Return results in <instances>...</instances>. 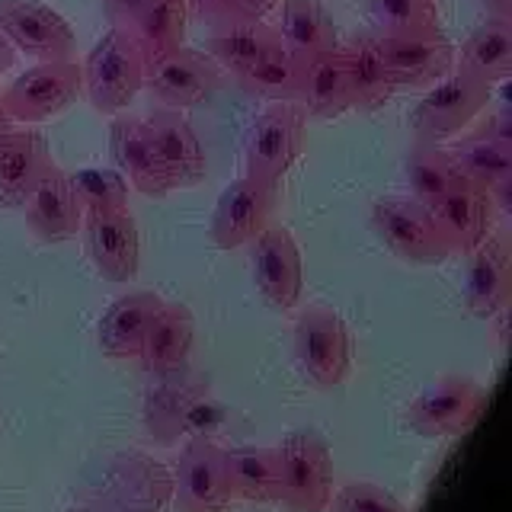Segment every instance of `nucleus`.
<instances>
[{
	"instance_id": "nucleus-1",
	"label": "nucleus",
	"mask_w": 512,
	"mask_h": 512,
	"mask_svg": "<svg viewBox=\"0 0 512 512\" xmlns=\"http://www.w3.org/2000/svg\"><path fill=\"white\" fill-rule=\"evenodd\" d=\"M490 103H493V87L484 77H477L471 68H464L461 61H455L448 74H442L436 84L426 87V96L416 103L410 116L413 135L442 144L445 138H455L471 122H477Z\"/></svg>"
},
{
	"instance_id": "nucleus-2",
	"label": "nucleus",
	"mask_w": 512,
	"mask_h": 512,
	"mask_svg": "<svg viewBox=\"0 0 512 512\" xmlns=\"http://www.w3.org/2000/svg\"><path fill=\"white\" fill-rule=\"evenodd\" d=\"M84 93L100 116H119L144 90V58L122 26H109L80 64Z\"/></svg>"
},
{
	"instance_id": "nucleus-3",
	"label": "nucleus",
	"mask_w": 512,
	"mask_h": 512,
	"mask_svg": "<svg viewBox=\"0 0 512 512\" xmlns=\"http://www.w3.org/2000/svg\"><path fill=\"white\" fill-rule=\"evenodd\" d=\"M304 135H308V112L301 103H266L256 112L244 141L247 176L279 189V183L304 151Z\"/></svg>"
},
{
	"instance_id": "nucleus-4",
	"label": "nucleus",
	"mask_w": 512,
	"mask_h": 512,
	"mask_svg": "<svg viewBox=\"0 0 512 512\" xmlns=\"http://www.w3.org/2000/svg\"><path fill=\"white\" fill-rule=\"evenodd\" d=\"M295 359L317 391L346 384L352 372V330L327 304H308L295 320Z\"/></svg>"
},
{
	"instance_id": "nucleus-5",
	"label": "nucleus",
	"mask_w": 512,
	"mask_h": 512,
	"mask_svg": "<svg viewBox=\"0 0 512 512\" xmlns=\"http://www.w3.org/2000/svg\"><path fill=\"white\" fill-rule=\"evenodd\" d=\"M282 493L288 512H327L333 496V455L317 429H292L276 445Z\"/></svg>"
},
{
	"instance_id": "nucleus-6",
	"label": "nucleus",
	"mask_w": 512,
	"mask_h": 512,
	"mask_svg": "<svg viewBox=\"0 0 512 512\" xmlns=\"http://www.w3.org/2000/svg\"><path fill=\"white\" fill-rule=\"evenodd\" d=\"M487 410V391L468 375H442L416 394L404 420L423 439H445L464 436L477 426V420Z\"/></svg>"
},
{
	"instance_id": "nucleus-7",
	"label": "nucleus",
	"mask_w": 512,
	"mask_h": 512,
	"mask_svg": "<svg viewBox=\"0 0 512 512\" xmlns=\"http://www.w3.org/2000/svg\"><path fill=\"white\" fill-rule=\"evenodd\" d=\"M80 93H84V74H80L77 58L36 61L7 90H0V106L20 125H36L77 103Z\"/></svg>"
},
{
	"instance_id": "nucleus-8",
	"label": "nucleus",
	"mask_w": 512,
	"mask_h": 512,
	"mask_svg": "<svg viewBox=\"0 0 512 512\" xmlns=\"http://www.w3.org/2000/svg\"><path fill=\"white\" fill-rule=\"evenodd\" d=\"M228 71L199 48H176L167 58H160L144 68V90L164 109H192L212 100L228 84Z\"/></svg>"
},
{
	"instance_id": "nucleus-9",
	"label": "nucleus",
	"mask_w": 512,
	"mask_h": 512,
	"mask_svg": "<svg viewBox=\"0 0 512 512\" xmlns=\"http://www.w3.org/2000/svg\"><path fill=\"white\" fill-rule=\"evenodd\" d=\"M0 32L16 55L32 61H74L77 36L64 16L42 0H0Z\"/></svg>"
},
{
	"instance_id": "nucleus-10",
	"label": "nucleus",
	"mask_w": 512,
	"mask_h": 512,
	"mask_svg": "<svg viewBox=\"0 0 512 512\" xmlns=\"http://www.w3.org/2000/svg\"><path fill=\"white\" fill-rule=\"evenodd\" d=\"M372 228L381 244L404 263L439 266L452 256L432 221V212L413 199H378L372 205Z\"/></svg>"
},
{
	"instance_id": "nucleus-11",
	"label": "nucleus",
	"mask_w": 512,
	"mask_h": 512,
	"mask_svg": "<svg viewBox=\"0 0 512 512\" xmlns=\"http://www.w3.org/2000/svg\"><path fill=\"white\" fill-rule=\"evenodd\" d=\"M276 208H279L276 186H266L260 180H253V176H240V180H231L221 189L208 237H212V244L218 250L247 247L272 224Z\"/></svg>"
},
{
	"instance_id": "nucleus-12",
	"label": "nucleus",
	"mask_w": 512,
	"mask_h": 512,
	"mask_svg": "<svg viewBox=\"0 0 512 512\" xmlns=\"http://www.w3.org/2000/svg\"><path fill=\"white\" fill-rule=\"evenodd\" d=\"M253 282L272 311L285 314L298 308L304 292V263L298 240L285 224H269L253 240Z\"/></svg>"
},
{
	"instance_id": "nucleus-13",
	"label": "nucleus",
	"mask_w": 512,
	"mask_h": 512,
	"mask_svg": "<svg viewBox=\"0 0 512 512\" xmlns=\"http://www.w3.org/2000/svg\"><path fill=\"white\" fill-rule=\"evenodd\" d=\"M432 221L445 240L448 253H464L468 256L474 247H480L496 228V202L490 189L480 183L458 176L455 186L445 192L439 205L429 208Z\"/></svg>"
},
{
	"instance_id": "nucleus-14",
	"label": "nucleus",
	"mask_w": 512,
	"mask_h": 512,
	"mask_svg": "<svg viewBox=\"0 0 512 512\" xmlns=\"http://www.w3.org/2000/svg\"><path fill=\"white\" fill-rule=\"evenodd\" d=\"M378 45L397 90H426L455 64V45L439 26L407 36H378Z\"/></svg>"
},
{
	"instance_id": "nucleus-15",
	"label": "nucleus",
	"mask_w": 512,
	"mask_h": 512,
	"mask_svg": "<svg viewBox=\"0 0 512 512\" xmlns=\"http://www.w3.org/2000/svg\"><path fill=\"white\" fill-rule=\"evenodd\" d=\"M231 480L224 448L212 439H192L176 464V506L180 512H228Z\"/></svg>"
},
{
	"instance_id": "nucleus-16",
	"label": "nucleus",
	"mask_w": 512,
	"mask_h": 512,
	"mask_svg": "<svg viewBox=\"0 0 512 512\" xmlns=\"http://www.w3.org/2000/svg\"><path fill=\"white\" fill-rule=\"evenodd\" d=\"M109 151L116 160V170L128 180L135 192L148 199H164L173 192V183L160 164V154L154 148L151 128L144 116H132V112H119L112 116L109 125Z\"/></svg>"
},
{
	"instance_id": "nucleus-17",
	"label": "nucleus",
	"mask_w": 512,
	"mask_h": 512,
	"mask_svg": "<svg viewBox=\"0 0 512 512\" xmlns=\"http://www.w3.org/2000/svg\"><path fill=\"white\" fill-rule=\"evenodd\" d=\"M80 234H84V244L96 272L106 282L125 285L138 276L141 237L132 212H84Z\"/></svg>"
},
{
	"instance_id": "nucleus-18",
	"label": "nucleus",
	"mask_w": 512,
	"mask_h": 512,
	"mask_svg": "<svg viewBox=\"0 0 512 512\" xmlns=\"http://www.w3.org/2000/svg\"><path fill=\"white\" fill-rule=\"evenodd\" d=\"M464 279V304L480 320H493L506 314L512 298V247L509 231L493 228L480 247H474Z\"/></svg>"
},
{
	"instance_id": "nucleus-19",
	"label": "nucleus",
	"mask_w": 512,
	"mask_h": 512,
	"mask_svg": "<svg viewBox=\"0 0 512 512\" xmlns=\"http://www.w3.org/2000/svg\"><path fill=\"white\" fill-rule=\"evenodd\" d=\"M23 208L29 231L42 244H64V240L77 237L80 224H84V205H80L71 173L58 164L42 176Z\"/></svg>"
},
{
	"instance_id": "nucleus-20",
	"label": "nucleus",
	"mask_w": 512,
	"mask_h": 512,
	"mask_svg": "<svg viewBox=\"0 0 512 512\" xmlns=\"http://www.w3.org/2000/svg\"><path fill=\"white\" fill-rule=\"evenodd\" d=\"M144 122L151 128L154 148L160 154V164H164L173 189L199 186L205 180V151L199 135L183 119V112L157 106L151 116H144Z\"/></svg>"
},
{
	"instance_id": "nucleus-21",
	"label": "nucleus",
	"mask_w": 512,
	"mask_h": 512,
	"mask_svg": "<svg viewBox=\"0 0 512 512\" xmlns=\"http://www.w3.org/2000/svg\"><path fill=\"white\" fill-rule=\"evenodd\" d=\"M55 167L45 135L32 125H20L7 144H0V208H23L39 180Z\"/></svg>"
},
{
	"instance_id": "nucleus-22",
	"label": "nucleus",
	"mask_w": 512,
	"mask_h": 512,
	"mask_svg": "<svg viewBox=\"0 0 512 512\" xmlns=\"http://www.w3.org/2000/svg\"><path fill=\"white\" fill-rule=\"evenodd\" d=\"M452 154L455 167L461 176H468V180L480 183L484 189H490L493 202L509 212L512 208V144L509 141H500L487 132H471L458 138L455 144H448L445 148Z\"/></svg>"
},
{
	"instance_id": "nucleus-23",
	"label": "nucleus",
	"mask_w": 512,
	"mask_h": 512,
	"mask_svg": "<svg viewBox=\"0 0 512 512\" xmlns=\"http://www.w3.org/2000/svg\"><path fill=\"white\" fill-rule=\"evenodd\" d=\"M196 346V317L180 301H164L141 346V365L151 375H173L186 368Z\"/></svg>"
},
{
	"instance_id": "nucleus-24",
	"label": "nucleus",
	"mask_w": 512,
	"mask_h": 512,
	"mask_svg": "<svg viewBox=\"0 0 512 512\" xmlns=\"http://www.w3.org/2000/svg\"><path fill=\"white\" fill-rule=\"evenodd\" d=\"M160 304H164V298L157 292H128L112 301L100 317V327H96V343H100L103 356L122 362L138 359Z\"/></svg>"
},
{
	"instance_id": "nucleus-25",
	"label": "nucleus",
	"mask_w": 512,
	"mask_h": 512,
	"mask_svg": "<svg viewBox=\"0 0 512 512\" xmlns=\"http://www.w3.org/2000/svg\"><path fill=\"white\" fill-rule=\"evenodd\" d=\"M298 103L308 112V119H340L346 109H352L349 61L343 45L304 61Z\"/></svg>"
},
{
	"instance_id": "nucleus-26",
	"label": "nucleus",
	"mask_w": 512,
	"mask_h": 512,
	"mask_svg": "<svg viewBox=\"0 0 512 512\" xmlns=\"http://www.w3.org/2000/svg\"><path fill=\"white\" fill-rule=\"evenodd\" d=\"M346 61H349V84H352V109L375 112L397 93L394 80L384 64L381 45L375 32H356L346 45Z\"/></svg>"
},
{
	"instance_id": "nucleus-27",
	"label": "nucleus",
	"mask_w": 512,
	"mask_h": 512,
	"mask_svg": "<svg viewBox=\"0 0 512 512\" xmlns=\"http://www.w3.org/2000/svg\"><path fill=\"white\" fill-rule=\"evenodd\" d=\"M228 461V480H231V496L244 503H279L282 493V474H279V455L276 448L266 445H240L224 452Z\"/></svg>"
},
{
	"instance_id": "nucleus-28",
	"label": "nucleus",
	"mask_w": 512,
	"mask_h": 512,
	"mask_svg": "<svg viewBox=\"0 0 512 512\" xmlns=\"http://www.w3.org/2000/svg\"><path fill=\"white\" fill-rule=\"evenodd\" d=\"M186 23H189L186 0H160V4L141 10L128 23H122V29L135 42V48L144 58V68H148V64L167 58L176 48H183Z\"/></svg>"
},
{
	"instance_id": "nucleus-29",
	"label": "nucleus",
	"mask_w": 512,
	"mask_h": 512,
	"mask_svg": "<svg viewBox=\"0 0 512 512\" xmlns=\"http://www.w3.org/2000/svg\"><path fill=\"white\" fill-rule=\"evenodd\" d=\"M279 42L282 36L276 26H269L263 20H234L212 29V36L205 42V52L228 71V77H237Z\"/></svg>"
},
{
	"instance_id": "nucleus-30",
	"label": "nucleus",
	"mask_w": 512,
	"mask_h": 512,
	"mask_svg": "<svg viewBox=\"0 0 512 512\" xmlns=\"http://www.w3.org/2000/svg\"><path fill=\"white\" fill-rule=\"evenodd\" d=\"M276 29L288 52L298 55L301 61L340 45L336 26L320 0H282V20Z\"/></svg>"
},
{
	"instance_id": "nucleus-31",
	"label": "nucleus",
	"mask_w": 512,
	"mask_h": 512,
	"mask_svg": "<svg viewBox=\"0 0 512 512\" xmlns=\"http://www.w3.org/2000/svg\"><path fill=\"white\" fill-rule=\"evenodd\" d=\"M301 74H304V61L288 52L285 42H279V45H272L260 61H253L244 74H237L234 80L247 96H253V100L298 103Z\"/></svg>"
},
{
	"instance_id": "nucleus-32",
	"label": "nucleus",
	"mask_w": 512,
	"mask_h": 512,
	"mask_svg": "<svg viewBox=\"0 0 512 512\" xmlns=\"http://www.w3.org/2000/svg\"><path fill=\"white\" fill-rule=\"evenodd\" d=\"M455 61L471 68L487 84H503L512 74V20H490L480 23L468 39L461 42Z\"/></svg>"
},
{
	"instance_id": "nucleus-33",
	"label": "nucleus",
	"mask_w": 512,
	"mask_h": 512,
	"mask_svg": "<svg viewBox=\"0 0 512 512\" xmlns=\"http://www.w3.org/2000/svg\"><path fill=\"white\" fill-rule=\"evenodd\" d=\"M458 176L461 173L455 167V160L442 144L416 138V144L407 154V186L413 202H420L423 208L439 205L445 192L455 186Z\"/></svg>"
},
{
	"instance_id": "nucleus-34",
	"label": "nucleus",
	"mask_w": 512,
	"mask_h": 512,
	"mask_svg": "<svg viewBox=\"0 0 512 512\" xmlns=\"http://www.w3.org/2000/svg\"><path fill=\"white\" fill-rule=\"evenodd\" d=\"M368 20L375 36H407L439 26L436 0H368Z\"/></svg>"
},
{
	"instance_id": "nucleus-35",
	"label": "nucleus",
	"mask_w": 512,
	"mask_h": 512,
	"mask_svg": "<svg viewBox=\"0 0 512 512\" xmlns=\"http://www.w3.org/2000/svg\"><path fill=\"white\" fill-rule=\"evenodd\" d=\"M84 212H128V180L109 167H84L71 173Z\"/></svg>"
},
{
	"instance_id": "nucleus-36",
	"label": "nucleus",
	"mask_w": 512,
	"mask_h": 512,
	"mask_svg": "<svg viewBox=\"0 0 512 512\" xmlns=\"http://www.w3.org/2000/svg\"><path fill=\"white\" fill-rule=\"evenodd\" d=\"M330 512H404V503L391 490H384L372 480H349L330 496Z\"/></svg>"
},
{
	"instance_id": "nucleus-37",
	"label": "nucleus",
	"mask_w": 512,
	"mask_h": 512,
	"mask_svg": "<svg viewBox=\"0 0 512 512\" xmlns=\"http://www.w3.org/2000/svg\"><path fill=\"white\" fill-rule=\"evenodd\" d=\"M186 13L202 26H224L234 23V7L231 0H186Z\"/></svg>"
},
{
	"instance_id": "nucleus-38",
	"label": "nucleus",
	"mask_w": 512,
	"mask_h": 512,
	"mask_svg": "<svg viewBox=\"0 0 512 512\" xmlns=\"http://www.w3.org/2000/svg\"><path fill=\"white\" fill-rule=\"evenodd\" d=\"M154 4H160V0H103V10H106L112 26H122V23L132 20V16H138L141 10H148Z\"/></svg>"
},
{
	"instance_id": "nucleus-39",
	"label": "nucleus",
	"mask_w": 512,
	"mask_h": 512,
	"mask_svg": "<svg viewBox=\"0 0 512 512\" xmlns=\"http://www.w3.org/2000/svg\"><path fill=\"white\" fill-rule=\"evenodd\" d=\"M276 4L279 0H231L234 20H263V16Z\"/></svg>"
},
{
	"instance_id": "nucleus-40",
	"label": "nucleus",
	"mask_w": 512,
	"mask_h": 512,
	"mask_svg": "<svg viewBox=\"0 0 512 512\" xmlns=\"http://www.w3.org/2000/svg\"><path fill=\"white\" fill-rule=\"evenodd\" d=\"M480 7H484L493 20H512V0H480Z\"/></svg>"
},
{
	"instance_id": "nucleus-41",
	"label": "nucleus",
	"mask_w": 512,
	"mask_h": 512,
	"mask_svg": "<svg viewBox=\"0 0 512 512\" xmlns=\"http://www.w3.org/2000/svg\"><path fill=\"white\" fill-rule=\"evenodd\" d=\"M13 64H16V48L7 42L4 32H0V74H7Z\"/></svg>"
},
{
	"instance_id": "nucleus-42",
	"label": "nucleus",
	"mask_w": 512,
	"mask_h": 512,
	"mask_svg": "<svg viewBox=\"0 0 512 512\" xmlns=\"http://www.w3.org/2000/svg\"><path fill=\"white\" fill-rule=\"evenodd\" d=\"M16 132H20V122L10 119V116H7V109L0 106V144H7Z\"/></svg>"
}]
</instances>
